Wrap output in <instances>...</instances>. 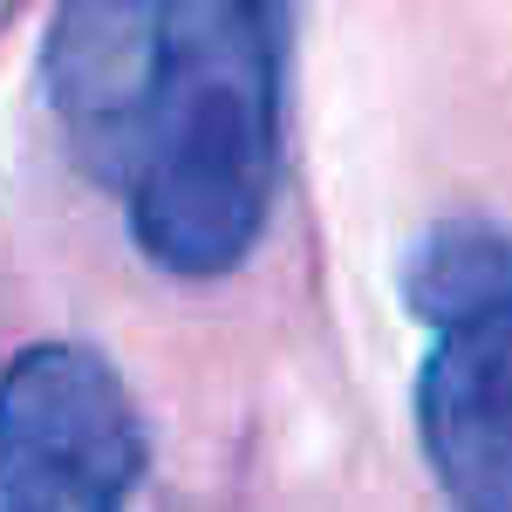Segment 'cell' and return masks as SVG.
<instances>
[{"label":"cell","mask_w":512,"mask_h":512,"mask_svg":"<svg viewBox=\"0 0 512 512\" xmlns=\"http://www.w3.org/2000/svg\"><path fill=\"white\" fill-rule=\"evenodd\" d=\"M151 437L117 362L35 342L0 369V512H103L144 478Z\"/></svg>","instance_id":"obj_3"},{"label":"cell","mask_w":512,"mask_h":512,"mask_svg":"<svg viewBox=\"0 0 512 512\" xmlns=\"http://www.w3.org/2000/svg\"><path fill=\"white\" fill-rule=\"evenodd\" d=\"M403 301L437 328L417 369V437L458 506L512 512V239L492 226H437Z\"/></svg>","instance_id":"obj_2"},{"label":"cell","mask_w":512,"mask_h":512,"mask_svg":"<svg viewBox=\"0 0 512 512\" xmlns=\"http://www.w3.org/2000/svg\"><path fill=\"white\" fill-rule=\"evenodd\" d=\"M294 0H55L41 89L69 158L178 280L260 246L287 158Z\"/></svg>","instance_id":"obj_1"}]
</instances>
